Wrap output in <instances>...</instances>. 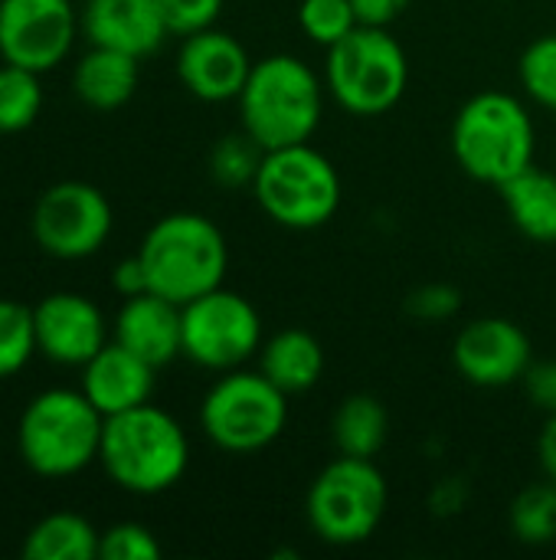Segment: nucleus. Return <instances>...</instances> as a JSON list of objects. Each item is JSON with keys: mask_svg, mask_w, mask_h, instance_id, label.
Masks as SVG:
<instances>
[{"mask_svg": "<svg viewBox=\"0 0 556 560\" xmlns=\"http://www.w3.org/2000/svg\"><path fill=\"white\" fill-rule=\"evenodd\" d=\"M324 75L292 52H272L252 62L236 98L242 131L262 148H288L315 138L324 118Z\"/></svg>", "mask_w": 556, "mask_h": 560, "instance_id": "1", "label": "nucleus"}, {"mask_svg": "<svg viewBox=\"0 0 556 560\" xmlns=\"http://www.w3.org/2000/svg\"><path fill=\"white\" fill-rule=\"evenodd\" d=\"M98 466L121 492H170L190 466L187 430L154 404H141L134 410L105 417Z\"/></svg>", "mask_w": 556, "mask_h": 560, "instance_id": "2", "label": "nucleus"}, {"mask_svg": "<svg viewBox=\"0 0 556 560\" xmlns=\"http://www.w3.org/2000/svg\"><path fill=\"white\" fill-rule=\"evenodd\" d=\"M456 164L478 184L501 187L534 164L537 128L528 105L508 92H478L452 118Z\"/></svg>", "mask_w": 556, "mask_h": 560, "instance_id": "3", "label": "nucleus"}, {"mask_svg": "<svg viewBox=\"0 0 556 560\" xmlns=\"http://www.w3.org/2000/svg\"><path fill=\"white\" fill-rule=\"evenodd\" d=\"M138 259L147 272V289L187 305L226 282L229 246L223 230L193 210L161 217L141 240Z\"/></svg>", "mask_w": 556, "mask_h": 560, "instance_id": "4", "label": "nucleus"}, {"mask_svg": "<svg viewBox=\"0 0 556 560\" xmlns=\"http://www.w3.org/2000/svg\"><path fill=\"white\" fill-rule=\"evenodd\" d=\"M102 430L105 417L82 390H39L20 413V459L39 479H72L98 463Z\"/></svg>", "mask_w": 556, "mask_h": 560, "instance_id": "5", "label": "nucleus"}, {"mask_svg": "<svg viewBox=\"0 0 556 560\" xmlns=\"http://www.w3.org/2000/svg\"><path fill=\"white\" fill-rule=\"evenodd\" d=\"M324 52V89L347 115L377 118L406 95L410 59L390 26H357Z\"/></svg>", "mask_w": 556, "mask_h": 560, "instance_id": "6", "label": "nucleus"}, {"mask_svg": "<svg viewBox=\"0 0 556 560\" xmlns=\"http://www.w3.org/2000/svg\"><path fill=\"white\" fill-rule=\"evenodd\" d=\"M252 197L272 223L308 233L334 220L344 200V184L331 158L305 141L262 154Z\"/></svg>", "mask_w": 556, "mask_h": 560, "instance_id": "7", "label": "nucleus"}, {"mask_svg": "<svg viewBox=\"0 0 556 560\" xmlns=\"http://www.w3.org/2000/svg\"><path fill=\"white\" fill-rule=\"evenodd\" d=\"M390 486L374 459H331L308 486V528L331 548H357L370 541L387 515Z\"/></svg>", "mask_w": 556, "mask_h": 560, "instance_id": "8", "label": "nucleus"}, {"mask_svg": "<svg viewBox=\"0 0 556 560\" xmlns=\"http://www.w3.org/2000/svg\"><path fill=\"white\" fill-rule=\"evenodd\" d=\"M288 427V394H282L262 371H226L200 400L203 436L233 456L269 450Z\"/></svg>", "mask_w": 556, "mask_h": 560, "instance_id": "9", "label": "nucleus"}, {"mask_svg": "<svg viewBox=\"0 0 556 560\" xmlns=\"http://www.w3.org/2000/svg\"><path fill=\"white\" fill-rule=\"evenodd\" d=\"M180 312H184V358L190 364L213 374H226L259 358V348L265 341L262 318L246 295L220 285L180 305Z\"/></svg>", "mask_w": 556, "mask_h": 560, "instance_id": "10", "label": "nucleus"}, {"mask_svg": "<svg viewBox=\"0 0 556 560\" xmlns=\"http://www.w3.org/2000/svg\"><path fill=\"white\" fill-rule=\"evenodd\" d=\"M115 226L108 197L88 180H59L46 187L29 213V233L36 246L62 262L95 256Z\"/></svg>", "mask_w": 556, "mask_h": 560, "instance_id": "11", "label": "nucleus"}, {"mask_svg": "<svg viewBox=\"0 0 556 560\" xmlns=\"http://www.w3.org/2000/svg\"><path fill=\"white\" fill-rule=\"evenodd\" d=\"M72 0H0V59L49 72L69 59L79 36Z\"/></svg>", "mask_w": 556, "mask_h": 560, "instance_id": "12", "label": "nucleus"}, {"mask_svg": "<svg viewBox=\"0 0 556 560\" xmlns=\"http://www.w3.org/2000/svg\"><path fill=\"white\" fill-rule=\"evenodd\" d=\"M534 361V345L528 331L501 315H485L469 322L452 341V364L465 384L482 390H498L521 384Z\"/></svg>", "mask_w": 556, "mask_h": 560, "instance_id": "13", "label": "nucleus"}, {"mask_svg": "<svg viewBox=\"0 0 556 560\" xmlns=\"http://www.w3.org/2000/svg\"><path fill=\"white\" fill-rule=\"evenodd\" d=\"M33 328L36 351L59 368H82L111 341L102 308L82 292L43 295L33 305Z\"/></svg>", "mask_w": 556, "mask_h": 560, "instance_id": "14", "label": "nucleus"}, {"mask_svg": "<svg viewBox=\"0 0 556 560\" xmlns=\"http://www.w3.org/2000/svg\"><path fill=\"white\" fill-rule=\"evenodd\" d=\"M252 62L256 59H249L246 46L233 33L206 26L184 36L177 49V79L193 98L223 105L239 98Z\"/></svg>", "mask_w": 556, "mask_h": 560, "instance_id": "15", "label": "nucleus"}, {"mask_svg": "<svg viewBox=\"0 0 556 560\" xmlns=\"http://www.w3.org/2000/svg\"><path fill=\"white\" fill-rule=\"evenodd\" d=\"M111 341L161 371L184 358V312L157 292L125 299L111 322Z\"/></svg>", "mask_w": 556, "mask_h": 560, "instance_id": "16", "label": "nucleus"}, {"mask_svg": "<svg viewBox=\"0 0 556 560\" xmlns=\"http://www.w3.org/2000/svg\"><path fill=\"white\" fill-rule=\"evenodd\" d=\"M79 23L92 46L121 49L138 59L157 52L170 36L157 0H85Z\"/></svg>", "mask_w": 556, "mask_h": 560, "instance_id": "17", "label": "nucleus"}, {"mask_svg": "<svg viewBox=\"0 0 556 560\" xmlns=\"http://www.w3.org/2000/svg\"><path fill=\"white\" fill-rule=\"evenodd\" d=\"M82 384L79 390L92 400V407L102 417H115L125 410H134L141 404H151L157 368L121 348L118 341H108L88 364L79 368Z\"/></svg>", "mask_w": 556, "mask_h": 560, "instance_id": "18", "label": "nucleus"}, {"mask_svg": "<svg viewBox=\"0 0 556 560\" xmlns=\"http://www.w3.org/2000/svg\"><path fill=\"white\" fill-rule=\"evenodd\" d=\"M141 82V59L121 49L92 46L72 69V89L82 105L95 112H115L128 105Z\"/></svg>", "mask_w": 556, "mask_h": 560, "instance_id": "19", "label": "nucleus"}, {"mask_svg": "<svg viewBox=\"0 0 556 560\" xmlns=\"http://www.w3.org/2000/svg\"><path fill=\"white\" fill-rule=\"evenodd\" d=\"M259 371L288 397L308 394L324 377V348L305 328H282L262 341Z\"/></svg>", "mask_w": 556, "mask_h": 560, "instance_id": "20", "label": "nucleus"}, {"mask_svg": "<svg viewBox=\"0 0 556 560\" xmlns=\"http://www.w3.org/2000/svg\"><path fill=\"white\" fill-rule=\"evenodd\" d=\"M501 203L514 223V230L534 243H556V174L531 164L518 177L498 187Z\"/></svg>", "mask_w": 556, "mask_h": 560, "instance_id": "21", "label": "nucleus"}, {"mask_svg": "<svg viewBox=\"0 0 556 560\" xmlns=\"http://www.w3.org/2000/svg\"><path fill=\"white\" fill-rule=\"evenodd\" d=\"M390 436V413L374 394H351L331 417V443L341 456L374 459Z\"/></svg>", "mask_w": 556, "mask_h": 560, "instance_id": "22", "label": "nucleus"}, {"mask_svg": "<svg viewBox=\"0 0 556 560\" xmlns=\"http://www.w3.org/2000/svg\"><path fill=\"white\" fill-rule=\"evenodd\" d=\"M95 525L75 512L43 515L23 538L20 555L26 560H95L98 558Z\"/></svg>", "mask_w": 556, "mask_h": 560, "instance_id": "23", "label": "nucleus"}, {"mask_svg": "<svg viewBox=\"0 0 556 560\" xmlns=\"http://www.w3.org/2000/svg\"><path fill=\"white\" fill-rule=\"evenodd\" d=\"M511 535L528 548H547L556 541V482L541 479L524 486L508 509Z\"/></svg>", "mask_w": 556, "mask_h": 560, "instance_id": "24", "label": "nucleus"}, {"mask_svg": "<svg viewBox=\"0 0 556 560\" xmlns=\"http://www.w3.org/2000/svg\"><path fill=\"white\" fill-rule=\"evenodd\" d=\"M43 112L39 72L3 62L0 66V135L26 131Z\"/></svg>", "mask_w": 556, "mask_h": 560, "instance_id": "25", "label": "nucleus"}, {"mask_svg": "<svg viewBox=\"0 0 556 560\" xmlns=\"http://www.w3.org/2000/svg\"><path fill=\"white\" fill-rule=\"evenodd\" d=\"M262 148L239 128L233 135H223L213 148H210V177L226 187V190H239V187H249L252 190V180L259 174V164H262Z\"/></svg>", "mask_w": 556, "mask_h": 560, "instance_id": "26", "label": "nucleus"}, {"mask_svg": "<svg viewBox=\"0 0 556 560\" xmlns=\"http://www.w3.org/2000/svg\"><path fill=\"white\" fill-rule=\"evenodd\" d=\"M36 351L33 308L13 299H0V381L20 374Z\"/></svg>", "mask_w": 556, "mask_h": 560, "instance_id": "27", "label": "nucleus"}, {"mask_svg": "<svg viewBox=\"0 0 556 560\" xmlns=\"http://www.w3.org/2000/svg\"><path fill=\"white\" fill-rule=\"evenodd\" d=\"M518 82L524 95L556 115V33H544L518 59Z\"/></svg>", "mask_w": 556, "mask_h": 560, "instance_id": "28", "label": "nucleus"}, {"mask_svg": "<svg viewBox=\"0 0 556 560\" xmlns=\"http://www.w3.org/2000/svg\"><path fill=\"white\" fill-rule=\"evenodd\" d=\"M298 26L315 46L331 49L360 23H357L351 0H301L298 3Z\"/></svg>", "mask_w": 556, "mask_h": 560, "instance_id": "29", "label": "nucleus"}, {"mask_svg": "<svg viewBox=\"0 0 556 560\" xmlns=\"http://www.w3.org/2000/svg\"><path fill=\"white\" fill-rule=\"evenodd\" d=\"M161 541L141 522H118L102 532L98 538V560H157Z\"/></svg>", "mask_w": 556, "mask_h": 560, "instance_id": "30", "label": "nucleus"}, {"mask_svg": "<svg viewBox=\"0 0 556 560\" xmlns=\"http://www.w3.org/2000/svg\"><path fill=\"white\" fill-rule=\"evenodd\" d=\"M406 315L416 322H449L462 312V292L449 282H426L406 295Z\"/></svg>", "mask_w": 556, "mask_h": 560, "instance_id": "31", "label": "nucleus"}, {"mask_svg": "<svg viewBox=\"0 0 556 560\" xmlns=\"http://www.w3.org/2000/svg\"><path fill=\"white\" fill-rule=\"evenodd\" d=\"M170 36H190L197 30L216 26L226 0H157Z\"/></svg>", "mask_w": 556, "mask_h": 560, "instance_id": "32", "label": "nucleus"}, {"mask_svg": "<svg viewBox=\"0 0 556 560\" xmlns=\"http://www.w3.org/2000/svg\"><path fill=\"white\" fill-rule=\"evenodd\" d=\"M521 387L541 413H556V361H531Z\"/></svg>", "mask_w": 556, "mask_h": 560, "instance_id": "33", "label": "nucleus"}, {"mask_svg": "<svg viewBox=\"0 0 556 560\" xmlns=\"http://www.w3.org/2000/svg\"><path fill=\"white\" fill-rule=\"evenodd\" d=\"M465 505H469V482L462 476H449L436 482V489L429 492V509L436 518H456Z\"/></svg>", "mask_w": 556, "mask_h": 560, "instance_id": "34", "label": "nucleus"}, {"mask_svg": "<svg viewBox=\"0 0 556 560\" xmlns=\"http://www.w3.org/2000/svg\"><path fill=\"white\" fill-rule=\"evenodd\" d=\"M413 0H351L360 26H390L406 13Z\"/></svg>", "mask_w": 556, "mask_h": 560, "instance_id": "35", "label": "nucleus"}, {"mask_svg": "<svg viewBox=\"0 0 556 560\" xmlns=\"http://www.w3.org/2000/svg\"><path fill=\"white\" fill-rule=\"evenodd\" d=\"M111 289H115L121 299H134V295H141V292H151V289H147V272H144L138 253L128 256V259H121V262H115V269H111Z\"/></svg>", "mask_w": 556, "mask_h": 560, "instance_id": "36", "label": "nucleus"}, {"mask_svg": "<svg viewBox=\"0 0 556 560\" xmlns=\"http://www.w3.org/2000/svg\"><path fill=\"white\" fill-rule=\"evenodd\" d=\"M537 466H541V476L556 482V413H551L541 427V436H537Z\"/></svg>", "mask_w": 556, "mask_h": 560, "instance_id": "37", "label": "nucleus"}]
</instances>
